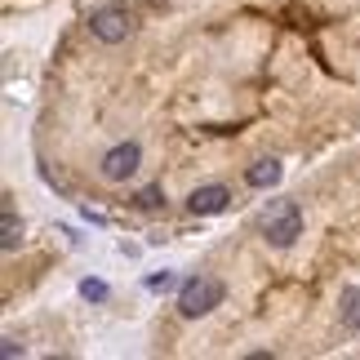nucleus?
<instances>
[{
	"label": "nucleus",
	"instance_id": "1",
	"mask_svg": "<svg viewBox=\"0 0 360 360\" xmlns=\"http://www.w3.org/2000/svg\"><path fill=\"white\" fill-rule=\"evenodd\" d=\"M223 294H227V285L218 281V276H210V271L191 276V281H183V289H178V316H183V321H200V316H210L218 302H223Z\"/></svg>",
	"mask_w": 360,
	"mask_h": 360
},
{
	"label": "nucleus",
	"instance_id": "2",
	"mask_svg": "<svg viewBox=\"0 0 360 360\" xmlns=\"http://www.w3.org/2000/svg\"><path fill=\"white\" fill-rule=\"evenodd\" d=\"M258 231H262V240H267L271 249H289L302 236V210H298V200L267 205V214L258 218Z\"/></svg>",
	"mask_w": 360,
	"mask_h": 360
},
{
	"label": "nucleus",
	"instance_id": "4",
	"mask_svg": "<svg viewBox=\"0 0 360 360\" xmlns=\"http://www.w3.org/2000/svg\"><path fill=\"white\" fill-rule=\"evenodd\" d=\"M129 32H134L129 9H120V5H103V9H94V18H89V36L98 40V45H120V40H129Z\"/></svg>",
	"mask_w": 360,
	"mask_h": 360
},
{
	"label": "nucleus",
	"instance_id": "5",
	"mask_svg": "<svg viewBox=\"0 0 360 360\" xmlns=\"http://www.w3.org/2000/svg\"><path fill=\"white\" fill-rule=\"evenodd\" d=\"M227 205H231V191L223 183H205V187H196L187 196V210L196 214V218H214V214H223Z\"/></svg>",
	"mask_w": 360,
	"mask_h": 360
},
{
	"label": "nucleus",
	"instance_id": "6",
	"mask_svg": "<svg viewBox=\"0 0 360 360\" xmlns=\"http://www.w3.org/2000/svg\"><path fill=\"white\" fill-rule=\"evenodd\" d=\"M18 245H22V218H18V210H13V200H5L0 205V249L13 254Z\"/></svg>",
	"mask_w": 360,
	"mask_h": 360
},
{
	"label": "nucleus",
	"instance_id": "8",
	"mask_svg": "<svg viewBox=\"0 0 360 360\" xmlns=\"http://www.w3.org/2000/svg\"><path fill=\"white\" fill-rule=\"evenodd\" d=\"M338 325L347 334H360V285H347L338 298Z\"/></svg>",
	"mask_w": 360,
	"mask_h": 360
},
{
	"label": "nucleus",
	"instance_id": "11",
	"mask_svg": "<svg viewBox=\"0 0 360 360\" xmlns=\"http://www.w3.org/2000/svg\"><path fill=\"white\" fill-rule=\"evenodd\" d=\"M0 352H5V360H18L27 347H22V342L18 338H13V334H5V338H0Z\"/></svg>",
	"mask_w": 360,
	"mask_h": 360
},
{
	"label": "nucleus",
	"instance_id": "12",
	"mask_svg": "<svg viewBox=\"0 0 360 360\" xmlns=\"http://www.w3.org/2000/svg\"><path fill=\"white\" fill-rule=\"evenodd\" d=\"M147 285H151V289H174V271H165V276H151Z\"/></svg>",
	"mask_w": 360,
	"mask_h": 360
},
{
	"label": "nucleus",
	"instance_id": "3",
	"mask_svg": "<svg viewBox=\"0 0 360 360\" xmlns=\"http://www.w3.org/2000/svg\"><path fill=\"white\" fill-rule=\"evenodd\" d=\"M138 165H143V147L124 138V143H116V147L103 151L98 174H103V183H129V178L138 174Z\"/></svg>",
	"mask_w": 360,
	"mask_h": 360
},
{
	"label": "nucleus",
	"instance_id": "7",
	"mask_svg": "<svg viewBox=\"0 0 360 360\" xmlns=\"http://www.w3.org/2000/svg\"><path fill=\"white\" fill-rule=\"evenodd\" d=\"M245 183H249V187H258V191L276 187V183H281V160H276V156H262V160H254V165L245 169Z\"/></svg>",
	"mask_w": 360,
	"mask_h": 360
},
{
	"label": "nucleus",
	"instance_id": "10",
	"mask_svg": "<svg viewBox=\"0 0 360 360\" xmlns=\"http://www.w3.org/2000/svg\"><path fill=\"white\" fill-rule=\"evenodd\" d=\"M80 294H85L89 302H103L107 298V285L103 281H80Z\"/></svg>",
	"mask_w": 360,
	"mask_h": 360
},
{
	"label": "nucleus",
	"instance_id": "9",
	"mask_svg": "<svg viewBox=\"0 0 360 360\" xmlns=\"http://www.w3.org/2000/svg\"><path fill=\"white\" fill-rule=\"evenodd\" d=\"M134 205H138V210H160V205H165V191L160 187H143L134 196Z\"/></svg>",
	"mask_w": 360,
	"mask_h": 360
}]
</instances>
